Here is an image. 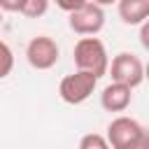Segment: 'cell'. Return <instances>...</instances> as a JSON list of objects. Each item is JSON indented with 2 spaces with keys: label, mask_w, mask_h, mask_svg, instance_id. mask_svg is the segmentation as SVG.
<instances>
[{
  "label": "cell",
  "mask_w": 149,
  "mask_h": 149,
  "mask_svg": "<svg viewBox=\"0 0 149 149\" xmlns=\"http://www.w3.org/2000/svg\"><path fill=\"white\" fill-rule=\"evenodd\" d=\"M74 68L81 72H91L93 77H105L109 70V56L100 37H79L72 51Z\"/></svg>",
  "instance_id": "1"
},
{
  "label": "cell",
  "mask_w": 149,
  "mask_h": 149,
  "mask_svg": "<svg viewBox=\"0 0 149 149\" xmlns=\"http://www.w3.org/2000/svg\"><path fill=\"white\" fill-rule=\"evenodd\" d=\"M107 72H109L112 81L123 84V86H128V88H135V86H140V84L144 81V63H142L135 54H130V51L116 54V56L112 58Z\"/></svg>",
  "instance_id": "2"
},
{
  "label": "cell",
  "mask_w": 149,
  "mask_h": 149,
  "mask_svg": "<svg viewBox=\"0 0 149 149\" xmlns=\"http://www.w3.org/2000/svg\"><path fill=\"white\" fill-rule=\"evenodd\" d=\"M95 86H98V77H93L91 72L77 70V72H72V74H68V77L61 79L58 95L68 105H81V102H86L91 98V93L95 91Z\"/></svg>",
  "instance_id": "3"
},
{
  "label": "cell",
  "mask_w": 149,
  "mask_h": 149,
  "mask_svg": "<svg viewBox=\"0 0 149 149\" xmlns=\"http://www.w3.org/2000/svg\"><path fill=\"white\" fill-rule=\"evenodd\" d=\"M68 26L81 37H95L105 28V9L93 2H86L84 7L68 14Z\"/></svg>",
  "instance_id": "4"
},
{
  "label": "cell",
  "mask_w": 149,
  "mask_h": 149,
  "mask_svg": "<svg viewBox=\"0 0 149 149\" xmlns=\"http://www.w3.org/2000/svg\"><path fill=\"white\" fill-rule=\"evenodd\" d=\"M58 56H61V49L56 40L49 35H37L26 47V58L35 70H51L58 63Z\"/></svg>",
  "instance_id": "5"
},
{
  "label": "cell",
  "mask_w": 149,
  "mask_h": 149,
  "mask_svg": "<svg viewBox=\"0 0 149 149\" xmlns=\"http://www.w3.org/2000/svg\"><path fill=\"white\" fill-rule=\"evenodd\" d=\"M142 133H144V128L135 119H130V116H116V119L109 121L105 137H107V142H109L112 149H130Z\"/></svg>",
  "instance_id": "6"
},
{
  "label": "cell",
  "mask_w": 149,
  "mask_h": 149,
  "mask_svg": "<svg viewBox=\"0 0 149 149\" xmlns=\"http://www.w3.org/2000/svg\"><path fill=\"white\" fill-rule=\"evenodd\" d=\"M130 100H133V88H128L123 84H116V81L107 84L100 93V105L107 112H126Z\"/></svg>",
  "instance_id": "7"
},
{
  "label": "cell",
  "mask_w": 149,
  "mask_h": 149,
  "mask_svg": "<svg viewBox=\"0 0 149 149\" xmlns=\"http://www.w3.org/2000/svg\"><path fill=\"white\" fill-rule=\"evenodd\" d=\"M119 16L128 26H142L149 19V0H119Z\"/></svg>",
  "instance_id": "8"
},
{
  "label": "cell",
  "mask_w": 149,
  "mask_h": 149,
  "mask_svg": "<svg viewBox=\"0 0 149 149\" xmlns=\"http://www.w3.org/2000/svg\"><path fill=\"white\" fill-rule=\"evenodd\" d=\"M47 9H49V0H26L21 7V14L26 19H40L47 14Z\"/></svg>",
  "instance_id": "9"
},
{
  "label": "cell",
  "mask_w": 149,
  "mask_h": 149,
  "mask_svg": "<svg viewBox=\"0 0 149 149\" xmlns=\"http://www.w3.org/2000/svg\"><path fill=\"white\" fill-rule=\"evenodd\" d=\"M12 70H14V54H12L9 44L0 40V79L9 77Z\"/></svg>",
  "instance_id": "10"
},
{
  "label": "cell",
  "mask_w": 149,
  "mask_h": 149,
  "mask_svg": "<svg viewBox=\"0 0 149 149\" xmlns=\"http://www.w3.org/2000/svg\"><path fill=\"white\" fill-rule=\"evenodd\" d=\"M54 2H56L58 9H63V12L70 14V12H74V9H79V7H84L88 0H54Z\"/></svg>",
  "instance_id": "11"
},
{
  "label": "cell",
  "mask_w": 149,
  "mask_h": 149,
  "mask_svg": "<svg viewBox=\"0 0 149 149\" xmlns=\"http://www.w3.org/2000/svg\"><path fill=\"white\" fill-rule=\"evenodd\" d=\"M26 0H0V12H21Z\"/></svg>",
  "instance_id": "12"
},
{
  "label": "cell",
  "mask_w": 149,
  "mask_h": 149,
  "mask_svg": "<svg viewBox=\"0 0 149 149\" xmlns=\"http://www.w3.org/2000/svg\"><path fill=\"white\" fill-rule=\"evenodd\" d=\"M140 44H142V47L149 51V19H147V21L140 26Z\"/></svg>",
  "instance_id": "13"
},
{
  "label": "cell",
  "mask_w": 149,
  "mask_h": 149,
  "mask_svg": "<svg viewBox=\"0 0 149 149\" xmlns=\"http://www.w3.org/2000/svg\"><path fill=\"white\" fill-rule=\"evenodd\" d=\"M130 149H149V128H144V133L137 137V142H135Z\"/></svg>",
  "instance_id": "14"
},
{
  "label": "cell",
  "mask_w": 149,
  "mask_h": 149,
  "mask_svg": "<svg viewBox=\"0 0 149 149\" xmlns=\"http://www.w3.org/2000/svg\"><path fill=\"white\" fill-rule=\"evenodd\" d=\"M88 2H93V5H98V7H107V5H114V2H119V0H88Z\"/></svg>",
  "instance_id": "15"
},
{
  "label": "cell",
  "mask_w": 149,
  "mask_h": 149,
  "mask_svg": "<svg viewBox=\"0 0 149 149\" xmlns=\"http://www.w3.org/2000/svg\"><path fill=\"white\" fill-rule=\"evenodd\" d=\"M144 79H147V81H149V63H147V65H144Z\"/></svg>",
  "instance_id": "16"
},
{
  "label": "cell",
  "mask_w": 149,
  "mask_h": 149,
  "mask_svg": "<svg viewBox=\"0 0 149 149\" xmlns=\"http://www.w3.org/2000/svg\"><path fill=\"white\" fill-rule=\"evenodd\" d=\"M0 28H2V12H0Z\"/></svg>",
  "instance_id": "17"
},
{
  "label": "cell",
  "mask_w": 149,
  "mask_h": 149,
  "mask_svg": "<svg viewBox=\"0 0 149 149\" xmlns=\"http://www.w3.org/2000/svg\"><path fill=\"white\" fill-rule=\"evenodd\" d=\"M105 149H109V147H105Z\"/></svg>",
  "instance_id": "18"
}]
</instances>
